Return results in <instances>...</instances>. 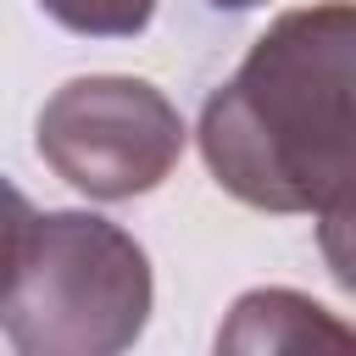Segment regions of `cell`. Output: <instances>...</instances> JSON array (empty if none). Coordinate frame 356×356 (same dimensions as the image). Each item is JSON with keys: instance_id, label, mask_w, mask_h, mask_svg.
I'll use <instances>...</instances> for the list:
<instances>
[{"instance_id": "cell-7", "label": "cell", "mask_w": 356, "mask_h": 356, "mask_svg": "<svg viewBox=\"0 0 356 356\" xmlns=\"http://www.w3.org/2000/svg\"><path fill=\"white\" fill-rule=\"evenodd\" d=\"M33 222H39L33 200H28L17 184L0 178V300H6V289L17 284V273H22V256H28Z\"/></svg>"}, {"instance_id": "cell-3", "label": "cell", "mask_w": 356, "mask_h": 356, "mask_svg": "<svg viewBox=\"0 0 356 356\" xmlns=\"http://www.w3.org/2000/svg\"><path fill=\"white\" fill-rule=\"evenodd\" d=\"M184 117L178 106L122 72L67 78L33 128L44 167L89 200H134L150 195L184 156Z\"/></svg>"}, {"instance_id": "cell-8", "label": "cell", "mask_w": 356, "mask_h": 356, "mask_svg": "<svg viewBox=\"0 0 356 356\" xmlns=\"http://www.w3.org/2000/svg\"><path fill=\"white\" fill-rule=\"evenodd\" d=\"M217 11H250V6H261V0H211Z\"/></svg>"}, {"instance_id": "cell-1", "label": "cell", "mask_w": 356, "mask_h": 356, "mask_svg": "<svg viewBox=\"0 0 356 356\" xmlns=\"http://www.w3.org/2000/svg\"><path fill=\"white\" fill-rule=\"evenodd\" d=\"M195 139L234 200L317 211L356 167V0L273 17L239 72L206 95Z\"/></svg>"}, {"instance_id": "cell-2", "label": "cell", "mask_w": 356, "mask_h": 356, "mask_svg": "<svg viewBox=\"0 0 356 356\" xmlns=\"http://www.w3.org/2000/svg\"><path fill=\"white\" fill-rule=\"evenodd\" d=\"M150 300V261L128 228L95 211H44L0 300V328L22 356H111L145 334Z\"/></svg>"}, {"instance_id": "cell-6", "label": "cell", "mask_w": 356, "mask_h": 356, "mask_svg": "<svg viewBox=\"0 0 356 356\" xmlns=\"http://www.w3.org/2000/svg\"><path fill=\"white\" fill-rule=\"evenodd\" d=\"M61 28L95 39H134L156 17V0H39Z\"/></svg>"}, {"instance_id": "cell-4", "label": "cell", "mask_w": 356, "mask_h": 356, "mask_svg": "<svg viewBox=\"0 0 356 356\" xmlns=\"http://www.w3.org/2000/svg\"><path fill=\"white\" fill-rule=\"evenodd\" d=\"M217 350H356V328L295 289H250L217 328Z\"/></svg>"}, {"instance_id": "cell-5", "label": "cell", "mask_w": 356, "mask_h": 356, "mask_svg": "<svg viewBox=\"0 0 356 356\" xmlns=\"http://www.w3.org/2000/svg\"><path fill=\"white\" fill-rule=\"evenodd\" d=\"M317 250L334 284L356 295V167L317 200Z\"/></svg>"}]
</instances>
